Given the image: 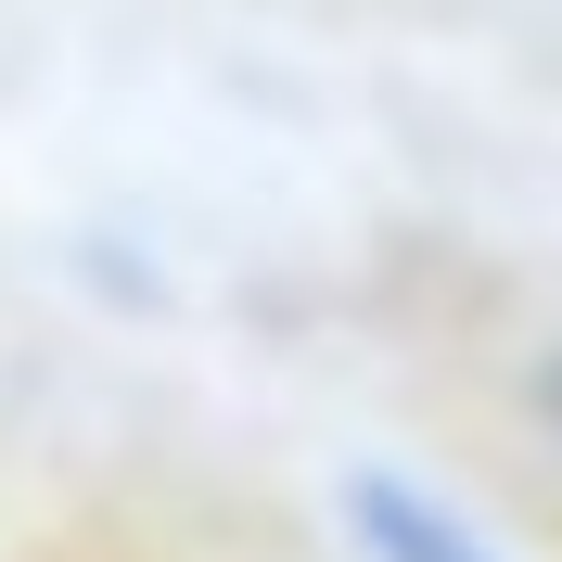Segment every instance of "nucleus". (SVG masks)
I'll return each instance as SVG.
<instances>
[{
	"label": "nucleus",
	"mask_w": 562,
	"mask_h": 562,
	"mask_svg": "<svg viewBox=\"0 0 562 562\" xmlns=\"http://www.w3.org/2000/svg\"><path fill=\"white\" fill-rule=\"evenodd\" d=\"M537 409H550V435H562V346H550V371H537Z\"/></svg>",
	"instance_id": "2"
},
{
	"label": "nucleus",
	"mask_w": 562,
	"mask_h": 562,
	"mask_svg": "<svg viewBox=\"0 0 562 562\" xmlns=\"http://www.w3.org/2000/svg\"><path fill=\"white\" fill-rule=\"evenodd\" d=\"M346 512H358V550H371V562H498L486 537L460 525L435 486H409V473H358Z\"/></svg>",
	"instance_id": "1"
}]
</instances>
